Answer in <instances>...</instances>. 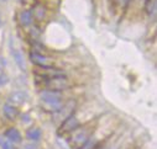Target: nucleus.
Returning a JSON list of instances; mask_svg holds the SVG:
<instances>
[{"label": "nucleus", "mask_w": 157, "mask_h": 149, "mask_svg": "<svg viewBox=\"0 0 157 149\" xmlns=\"http://www.w3.org/2000/svg\"><path fill=\"white\" fill-rule=\"evenodd\" d=\"M97 126H98V122H97V120H94V121L88 122L87 125L79 126L72 133H69L71 137L68 139V143H69L71 148L72 149H81L88 142V139L92 137Z\"/></svg>", "instance_id": "f257e3e1"}, {"label": "nucleus", "mask_w": 157, "mask_h": 149, "mask_svg": "<svg viewBox=\"0 0 157 149\" xmlns=\"http://www.w3.org/2000/svg\"><path fill=\"white\" fill-rule=\"evenodd\" d=\"M41 97V107L50 114H55L62 107V91H55V90H47L44 89L40 93Z\"/></svg>", "instance_id": "f03ea898"}, {"label": "nucleus", "mask_w": 157, "mask_h": 149, "mask_svg": "<svg viewBox=\"0 0 157 149\" xmlns=\"http://www.w3.org/2000/svg\"><path fill=\"white\" fill-rule=\"evenodd\" d=\"M36 84L40 85L41 88L44 86L47 90H55V91H63V90L71 88V85H72V83L69 82V79L66 75L55 77V78H50V79L36 78Z\"/></svg>", "instance_id": "7ed1b4c3"}, {"label": "nucleus", "mask_w": 157, "mask_h": 149, "mask_svg": "<svg viewBox=\"0 0 157 149\" xmlns=\"http://www.w3.org/2000/svg\"><path fill=\"white\" fill-rule=\"evenodd\" d=\"M75 107H77V102L74 100H69L67 101L66 104L62 105V107L57 111V112H55L53 117H55V121L58 122L59 125L69 116H72L74 114V111H75Z\"/></svg>", "instance_id": "20e7f679"}, {"label": "nucleus", "mask_w": 157, "mask_h": 149, "mask_svg": "<svg viewBox=\"0 0 157 149\" xmlns=\"http://www.w3.org/2000/svg\"><path fill=\"white\" fill-rule=\"evenodd\" d=\"M33 74L36 75V78L40 79H50V78L64 75L63 70L56 67H36L33 69Z\"/></svg>", "instance_id": "39448f33"}, {"label": "nucleus", "mask_w": 157, "mask_h": 149, "mask_svg": "<svg viewBox=\"0 0 157 149\" xmlns=\"http://www.w3.org/2000/svg\"><path fill=\"white\" fill-rule=\"evenodd\" d=\"M79 126H81L79 120H78L77 116L73 114L72 116L67 117V118L59 125V127H58V129H57V133H58V136L69 134V133H72L74 129H77Z\"/></svg>", "instance_id": "423d86ee"}, {"label": "nucleus", "mask_w": 157, "mask_h": 149, "mask_svg": "<svg viewBox=\"0 0 157 149\" xmlns=\"http://www.w3.org/2000/svg\"><path fill=\"white\" fill-rule=\"evenodd\" d=\"M30 60L36 67H53V59L40 53V52L31 51L30 52Z\"/></svg>", "instance_id": "0eeeda50"}, {"label": "nucleus", "mask_w": 157, "mask_h": 149, "mask_svg": "<svg viewBox=\"0 0 157 149\" xmlns=\"http://www.w3.org/2000/svg\"><path fill=\"white\" fill-rule=\"evenodd\" d=\"M31 14H32V19L37 22H41L46 19L47 16V9L45 5H41V4H36L32 9H31Z\"/></svg>", "instance_id": "6e6552de"}, {"label": "nucleus", "mask_w": 157, "mask_h": 149, "mask_svg": "<svg viewBox=\"0 0 157 149\" xmlns=\"http://www.w3.org/2000/svg\"><path fill=\"white\" fill-rule=\"evenodd\" d=\"M27 100V93L22 91V90H17V91H14L11 93V95L9 96V102L10 105H14V106H19V105H22L25 101Z\"/></svg>", "instance_id": "1a4fd4ad"}, {"label": "nucleus", "mask_w": 157, "mask_h": 149, "mask_svg": "<svg viewBox=\"0 0 157 149\" xmlns=\"http://www.w3.org/2000/svg\"><path fill=\"white\" fill-rule=\"evenodd\" d=\"M3 111H4V115L8 120L10 121H14L16 120V117L19 116V110L16 106L14 105H10V104H5L4 107H3Z\"/></svg>", "instance_id": "9d476101"}, {"label": "nucleus", "mask_w": 157, "mask_h": 149, "mask_svg": "<svg viewBox=\"0 0 157 149\" xmlns=\"http://www.w3.org/2000/svg\"><path fill=\"white\" fill-rule=\"evenodd\" d=\"M17 19H19V24H20L21 26H24V27L30 26V25L32 24V21H33L31 10H21V11L19 13V17H17Z\"/></svg>", "instance_id": "9b49d317"}, {"label": "nucleus", "mask_w": 157, "mask_h": 149, "mask_svg": "<svg viewBox=\"0 0 157 149\" xmlns=\"http://www.w3.org/2000/svg\"><path fill=\"white\" fill-rule=\"evenodd\" d=\"M11 54H13V58L16 63V65L21 69V70H26V64H25V59H24V56H22V52L19 51V49H15V48H11Z\"/></svg>", "instance_id": "f8f14e48"}, {"label": "nucleus", "mask_w": 157, "mask_h": 149, "mask_svg": "<svg viewBox=\"0 0 157 149\" xmlns=\"http://www.w3.org/2000/svg\"><path fill=\"white\" fill-rule=\"evenodd\" d=\"M5 137L8 138V140L9 142H11V143H20L21 142V133L16 129V128H14V127H11V128H9V129H6V132H5Z\"/></svg>", "instance_id": "ddd939ff"}, {"label": "nucleus", "mask_w": 157, "mask_h": 149, "mask_svg": "<svg viewBox=\"0 0 157 149\" xmlns=\"http://www.w3.org/2000/svg\"><path fill=\"white\" fill-rule=\"evenodd\" d=\"M41 136H42V132H41V129L38 128V127H31L26 132V138L29 140H32V142L38 140V139L41 138Z\"/></svg>", "instance_id": "4468645a"}, {"label": "nucleus", "mask_w": 157, "mask_h": 149, "mask_svg": "<svg viewBox=\"0 0 157 149\" xmlns=\"http://www.w3.org/2000/svg\"><path fill=\"white\" fill-rule=\"evenodd\" d=\"M156 0H146V4H145V9H146V13L147 15L151 17V16H155L156 15Z\"/></svg>", "instance_id": "2eb2a0df"}, {"label": "nucleus", "mask_w": 157, "mask_h": 149, "mask_svg": "<svg viewBox=\"0 0 157 149\" xmlns=\"http://www.w3.org/2000/svg\"><path fill=\"white\" fill-rule=\"evenodd\" d=\"M130 3V0H115V4H116V8H119V9H123L125 10L128 8Z\"/></svg>", "instance_id": "dca6fc26"}, {"label": "nucleus", "mask_w": 157, "mask_h": 149, "mask_svg": "<svg viewBox=\"0 0 157 149\" xmlns=\"http://www.w3.org/2000/svg\"><path fill=\"white\" fill-rule=\"evenodd\" d=\"M21 3H22V5H25L27 8H31V9L37 4L36 0H21Z\"/></svg>", "instance_id": "f3484780"}, {"label": "nucleus", "mask_w": 157, "mask_h": 149, "mask_svg": "<svg viewBox=\"0 0 157 149\" xmlns=\"http://www.w3.org/2000/svg\"><path fill=\"white\" fill-rule=\"evenodd\" d=\"M2 148H3V149H16L15 144L11 143V142H9V140L3 142V143H2Z\"/></svg>", "instance_id": "a211bd4d"}, {"label": "nucleus", "mask_w": 157, "mask_h": 149, "mask_svg": "<svg viewBox=\"0 0 157 149\" xmlns=\"http://www.w3.org/2000/svg\"><path fill=\"white\" fill-rule=\"evenodd\" d=\"M9 78L5 75V74H0V86H4L5 84H8Z\"/></svg>", "instance_id": "6ab92c4d"}, {"label": "nucleus", "mask_w": 157, "mask_h": 149, "mask_svg": "<svg viewBox=\"0 0 157 149\" xmlns=\"http://www.w3.org/2000/svg\"><path fill=\"white\" fill-rule=\"evenodd\" d=\"M99 149H116V144H109V145H105V147H103V148H101V145H100Z\"/></svg>", "instance_id": "aec40b11"}, {"label": "nucleus", "mask_w": 157, "mask_h": 149, "mask_svg": "<svg viewBox=\"0 0 157 149\" xmlns=\"http://www.w3.org/2000/svg\"><path fill=\"white\" fill-rule=\"evenodd\" d=\"M5 65H6V60L3 57H0V69H3Z\"/></svg>", "instance_id": "412c9836"}, {"label": "nucleus", "mask_w": 157, "mask_h": 149, "mask_svg": "<svg viewBox=\"0 0 157 149\" xmlns=\"http://www.w3.org/2000/svg\"><path fill=\"white\" fill-rule=\"evenodd\" d=\"M24 149H36V145L35 144H27L24 147Z\"/></svg>", "instance_id": "4be33fe9"}, {"label": "nucleus", "mask_w": 157, "mask_h": 149, "mask_svg": "<svg viewBox=\"0 0 157 149\" xmlns=\"http://www.w3.org/2000/svg\"><path fill=\"white\" fill-rule=\"evenodd\" d=\"M0 2H3V3H6V2H9V0H0Z\"/></svg>", "instance_id": "5701e85b"}]
</instances>
